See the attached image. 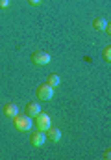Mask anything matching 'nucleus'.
<instances>
[{"label": "nucleus", "instance_id": "nucleus-2", "mask_svg": "<svg viewBox=\"0 0 111 160\" xmlns=\"http://www.w3.org/2000/svg\"><path fill=\"white\" fill-rule=\"evenodd\" d=\"M54 97V88L48 86V84H41L37 88V99L39 101H50Z\"/></svg>", "mask_w": 111, "mask_h": 160}, {"label": "nucleus", "instance_id": "nucleus-11", "mask_svg": "<svg viewBox=\"0 0 111 160\" xmlns=\"http://www.w3.org/2000/svg\"><path fill=\"white\" fill-rule=\"evenodd\" d=\"M102 56H104V60H106V62H111V47H109V45L102 50Z\"/></svg>", "mask_w": 111, "mask_h": 160}, {"label": "nucleus", "instance_id": "nucleus-8", "mask_svg": "<svg viewBox=\"0 0 111 160\" xmlns=\"http://www.w3.org/2000/svg\"><path fill=\"white\" fill-rule=\"evenodd\" d=\"M93 28L98 30V32H106V28H108V21H106L104 17H96V19L93 21Z\"/></svg>", "mask_w": 111, "mask_h": 160}, {"label": "nucleus", "instance_id": "nucleus-5", "mask_svg": "<svg viewBox=\"0 0 111 160\" xmlns=\"http://www.w3.org/2000/svg\"><path fill=\"white\" fill-rule=\"evenodd\" d=\"M44 142H46V134H44L43 130H35L34 134H30V143H32L34 147L44 145Z\"/></svg>", "mask_w": 111, "mask_h": 160}, {"label": "nucleus", "instance_id": "nucleus-6", "mask_svg": "<svg viewBox=\"0 0 111 160\" xmlns=\"http://www.w3.org/2000/svg\"><path fill=\"white\" fill-rule=\"evenodd\" d=\"M44 134H46V138H48L50 142H54V143L61 140V130L56 128V127H48V128L44 130Z\"/></svg>", "mask_w": 111, "mask_h": 160}, {"label": "nucleus", "instance_id": "nucleus-13", "mask_svg": "<svg viewBox=\"0 0 111 160\" xmlns=\"http://www.w3.org/2000/svg\"><path fill=\"white\" fill-rule=\"evenodd\" d=\"M28 2H30L32 6H39V4H41V0H28Z\"/></svg>", "mask_w": 111, "mask_h": 160}, {"label": "nucleus", "instance_id": "nucleus-7", "mask_svg": "<svg viewBox=\"0 0 111 160\" xmlns=\"http://www.w3.org/2000/svg\"><path fill=\"white\" fill-rule=\"evenodd\" d=\"M41 114V106L37 104V102H30V104H26V116L28 118H35V116H39Z\"/></svg>", "mask_w": 111, "mask_h": 160}, {"label": "nucleus", "instance_id": "nucleus-3", "mask_svg": "<svg viewBox=\"0 0 111 160\" xmlns=\"http://www.w3.org/2000/svg\"><path fill=\"white\" fill-rule=\"evenodd\" d=\"M50 54L48 52H44V50H35L34 54H32V62L35 63V65H46V63H50Z\"/></svg>", "mask_w": 111, "mask_h": 160}, {"label": "nucleus", "instance_id": "nucleus-12", "mask_svg": "<svg viewBox=\"0 0 111 160\" xmlns=\"http://www.w3.org/2000/svg\"><path fill=\"white\" fill-rule=\"evenodd\" d=\"M7 6H9V0H0V8L2 9H6Z\"/></svg>", "mask_w": 111, "mask_h": 160}, {"label": "nucleus", "instance_id": "nucleus-10", "mask_svg": "<svg viewBox=\"0 0 111 160\" xmlns=\"http://www.w3.org/2000/svg\"><path fill=\"white\" fill-rule=\"evenodd\" d=\"M46 84L52 86V88H58V86H59V77H58L56 73H50L48 78H46Z\"/></svg>", "mask_w": 111, "mask_h": 160}, {"label": "nucleus", "instance_id": "nucleus-1", "mask_svg": "<svg viewBox=\"0 0 111 160\" xmlns=\"http://www.w3.org/2000/svg\"><path fill=\"white\" fill-rule=\"evenodd\" d=\"M13 125H15V128L17 130H22V132H28V130H32V125H34V119L32 118H28V116H15L13 118Z\"/></svg>", "mask_w": 111, "mask_h": 160}, {"label": "nucleus", "instance_id": "nucleus-9", "mask_svg": "<svg viewBox=\"0 0 111 160\" xmlns=\"http://www.w3.org/2000/svg\"><path fill=\"white\" fill-rule=\"evenodd\" d=\"M4 114H6L7 118H11V119H13V118L19 114V108H17V104H13V102L6 104V106H4Z\"/></svg>", "mask_w": 111, "mask_h": 160}, {"label": "nucleus", "instance_id": "nucleus-4", "mask_svg": "<svg viewBox=\"0 0 111 160\" xmlns=\"http://www.w3.org/2000/svg\"><path fill=\"white\" fill-rule=\"evenodd\" d=\"M34 119H35L37 130H43V132H44V130L50 127V123H52V119H50V116H48V114H39V116H35Z\"/></svg>", "mask_w": 111, "mask_h": 160}]
</instances>
